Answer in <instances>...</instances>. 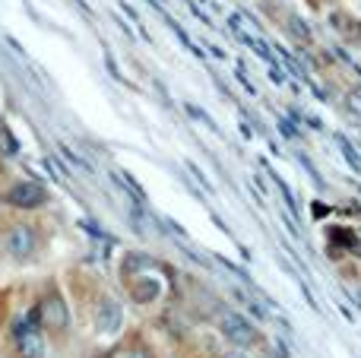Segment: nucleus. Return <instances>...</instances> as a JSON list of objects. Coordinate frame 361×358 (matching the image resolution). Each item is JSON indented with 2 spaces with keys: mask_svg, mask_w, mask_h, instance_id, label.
<instances>
[{
  "mask_svg": "<svg viewBox=\"0 0 361 358\" xmlns=\"http://www.w3.org/2000/svg\"><path fill=\"white\" fill-rule=\"evenodd\" d=\"M0 254H4V245H0Z\"/></svg>",
  "mask_w": 361,
  "mask_h": 358,
  "instance_id": "obj_13",
  "label": "nucleus"
},
{
  "mask_svg": "<svg viewBox=\"0 0 361 358\" xmlns=\"http://www.w3.org/2000/svg\"><path fill=\"white\" fill-rule=\"evenodd\" d=\"M152 266H156V264H152ZM152 266H146V270H152ZM146 270H140V273H133L130 279H124L127 295H130V302H133V304H140V308H149V304H159V302H162V295H165L162 279L149 276Z\"/></svg>",
  "mask_w": 361,
  "mask_h": 358,
  "instance_id": "obj_7",
  "label": "nucleus"
},
{
  "mask_svg": "<svg viewBox=\"0 0 361 358\" xmlns=\"http://www.w3.org/2000/svg\"><path fill=\"white\" fill-rule=\"evenodd\" d=\"M6 330H10L13 358H48V336L38 323L29 321V314L13 317Z\"/></svg>",
  "mask_w": 361,
  "mask_h": 358,
  "instance_id": "obj_3",
  "label": "nucleus"
},
{
  "mask_svg": "<svg viewBox=\"0 0 361 358\" xmlns=\"http://www.w3.org/2000/svg\"><path fill=\"white\" fill-rule=\"evenodd\" d=\"M92 323H95V333L99 336H118L121 327H124V304L114 295L102 292L92 304Z\"/></svg>",
  "mask_w": 361,
  "mask_h": 358,
  "instance_id": "obj_6",
  "label": "nucleus"
},
{
  "mask_svg": "<svg viewBox=\"0 0 361 358\" xmlns=\"http://www.w3.org/2000/svg\"><path fill=\"white\" fill-rule=\"evenodd\" d=\"M219 358H250V355H247V349H235V346H231V349H225Z\"/></svg>",
  "mask_w": 361,
  "mask_h": 358,
  "instance_id": "obj_11",
  "label": "nucleus"
},
{
  "mask_svg": "<svg viewBox=\"0 0 361 358\" xmlns=\"http://www.w3.org/2000/svg\"><path fill=\"white\" fill-rule=\"evenodd\" d=\"M19 156V140L13 137V127L0 118V159H16Z\"/></svg>",
  "mask_w": 361,
  "mask_h": 358,
  "instance_id": "obj_9",
  "label": "nucleus"
},
{
  "mask_svg": "<svg viewBox=\"0 0 361 358\" xmlns=\"http://www.w3.org/2000/svg\"><path fill=\"white\" fill-rule=\"evenodd\" d=\"M0 245H4V254L13 264H32V260L38 257V247H42V235H38V226H32V222H25V219H16L4 228Z\"/></svg>",
  "mask_w": 361,
  "mask_h": 358,
  "instance_id": "obj_2",
  "label": "nucleus"
},
{
  "mask_svg": "<svg viewBox=\"0 0 361 358\" xmlns=\"http://www.w3.org/2000/svg\"><path fill=\"white\" fill-rule=\"evenodd\" d=\"M333 25H336L339 35H345L349 42H361V23L358 19H352L349 13H333Z\"/></svg>",
  "mask_w": 361,
  "mask_h": 358,
  "instance_id": "obj_8",
  "label": "nucleus"
},
{
  "mask_svg": "<svg viewBox=\"0 0 361 358\" xmlns=\"http://www.w3.org/2000/svg\"><path fill=\"white\" fill-rule=\"evenodd\" d=\"M4 203L10 209H19V213H35V209H44L51 203V194L42 181H16L6 187Z\"/></svg>",
  "mask_w": 361,
  "mask_h": 358,
  "instance_id": "obj_5",
  "label": "nucleus"
},
{
  "mask_svg": "<svg viewBox=\"0 0 361 358\" xmlns=\"http://www.w3.org/2000/svg\"><path fill=\"white\" fill-rule=\"evenodd\" d=\"M29 321L38 323V327L44 330V336H67L70 308L57 285H48V289L35 298V304H32V311H29Z\"/></svg>",
  "mask_w": 361,
  "mask_h": 358,
  "instance_id": "obj_1",
  "label": "nucleus"
},
{
  "mask_svg": "<svg viewBox=\"0 0 361 358\" xmlns=\"http://www.w3.org/2000/svg\"><path fill=\"white\" fill-rule=\"evenodd\" d=\"M219 333H222V340L228 342V346L247 349V352L263 342V333L257 330V323L250 321V317H244L241 311H222V314H219Z\"/></svg>",
  "mask_w": 361,
  "mask_h": 358,
  "instance_id": "obj_4",
  "label": "nucleus"
},
{
  "mask_svg": "<svg viewBox=\"0 0 361 358\" xmlns=\"http://www.w3.org/2000/svg\"><path fill=\"white\" fill-rule=\"evenodd\" d=\"M121 358H152V355H149V349H140V346H133V349H127V352L121 355Z\"/></svg>",
  "mask_w": 361,
  "mask_h": 358,
  "instance_id": "obj_10",
  "label": "nucleus"
},
{
  "mask_svg": "<svg viewBox=\"0 0 361 358\" xmlns=\"http://www.w3.org/2000/svg\"><path fill=\"white\" fill-rule=\"evenodd\" d=\"M263 358H282V355H276V352H267V355H263Z\"/></svg>",
  "mask_w": 361,
  "mask_h": 358,
  "instance_id": "obj_12",
  "label": "nucleus"
}]
</instances>
